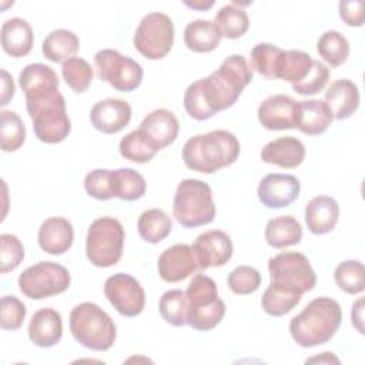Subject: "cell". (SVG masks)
Returning <instances> with one entry per match:
<instances>
[{
    "mask_svg": "<svg viewBox=\"0 0 365 365\" xmlns=\"http://www.w3.org/2000/svg\"><path fill=\"white\" fill-rule=\"evenodd\" d=\"M198 268L192 247L174 244L165 248L158 257L157 269L165 282H178L188 278Z\"/></svg>",
    "mask_w": 365,
    "mask_h": 365,
    "instance_id": "cell-17",
    "label": "cell"
},
{
    "mask_svg": "<svg viewBox=\"0 0 365 365\" xmlns=\"http://www.w3.org/2000/svg\"><path fill=\"white\" fill-rule=\"evenodd\" d=\"M0 145L6 153L19 150L26 140V125L17 113L3 110L0 113Z\"/></svg>",
    "mask_w": 365,
    "mask_h": 365,
    "instance_id": "cell-38",
    "label": "cell"
},
{
    "mask_svg": "<svg viewBox=\"0 0 365 365\" xmlns=\"http://www.w3.org/2000/svg\"><path fill=\"white\" fill-rule=\"evenodd\" d=\"M301 298V294L271 282L262 294L261 307L271 317H282L292 311L299 304Z\"/></svg>",
    "mask_w": 365,
    "mask_h": 365,
    "instance_id": "cell-35",
    "label": "cell"
},
{
    "mask_svg": "<svg viewBox=\"0 0 365 365\" xmlns=\"http://www.w3.org/2000/svg\"><path fill=\"white\" fill-rule=\"evenodd\" d=\"M221 34L214 21L198 19L190 21L184 29L185 46L195 53H210L220 46Z\"/></svg>",
    "mask_w": 365,
    "mask_h": 365,
    "instance_id": "cell-29",
    "label": "cell"
},
{
    "mask_svg": "<svg viewBox=\"0 0 365 365\" xmlns=\"http://www.w3.org/2000/svg\"><path fill=\"white\" fill-rule=\"evenodd\" d=\"M94 64L98 78L107 81L117 91L130 93L140 87L143 81L144 71L140 63L117 50H98L94 56Z\"/></svg>",
    "mask_w": 365,
    "mask_h": 365,
    "instance_id": "cell-12",
    "label": "cell"
},
{
    "mask_svg": "<svg viewBox=\"0 0 365 365\" xmlns=\"http://www.w3.org/2000/svg\"><path fill=\"white\" fill-rule=\"evenodd\" d=\"M33 29L27 20L13 17L1 24V47L9 56H27L33 48Z\"/></svg>",
    "mask_w": 365,
    "mask_h": 365,
    "instance_id": "cell-26",
    "label": "cell"
},
{
    "mask_svg": "<svg viewBox=\"0 0 365 365\" xmlns=\"http://www.w3.org/2000/svg\"><path fill=\"white\" fill-rule=\"evenodd\" d=\"M187 298L181 289L165 291L158 302V309L165 322L173 327H184L187 324Z\"/></svg>",
    "mask_w": 365,
    "mask_h": 365,
    "instance_id": "cell-39",
    "label": "cell"
},
{
    "mask_svg": "<svg viewBox=\"0 0 365 365\" xmlns=\"http://www.w3.org/2000/svg\"><path fill=\"white\" fill-rule=\"evenodd\" d=\"M40 248L51 255H61L73 245L74 230L64 217H50L43 221L37 234Z\"/></svg>",
    "mask_w": 365,
    "mask_h": 365,
    "instance_id": "cell-21",
    "label": "cell"
},
{
    "mask_svg": "<svg viewBox=\"0 0 365 365\" xmlns=\"http://www.w3.org/2000/svg\"><path fill=\"white\" fill-rule=\"evenodd\" d=\"M184 4L188 6V7H191V9H194V10H201V11H204V10H208L210 7H212V6H214V1H212V0H210V1L197 0V1H184Z\"/></svg>",
    "mask_w": 365,
    "mask_h": 365,
    "instance_id": "cell-53",
    "label": "cell"
},
{
    "mask_svg": "<svg viewBox=\"0 0 365 365\" xmlns=\"http://www.w3.org/2000/svg\"><path fill=\"white\" fill-rule=\"evenodd\" d=\"M70 331L80 345L93 351L110 349L117 335L111 317L94 302H81L71 309Z\"/></svg>",
    "mask_w": 365,
    "mask_h": 365,
    "instance_id": "cell-4",
    "label": "cell"
},
{
    "mask_svg": "<svg viewBox=\"0 0 365 365\" xmlns=\"http://www.w3.org/2000/svg\"><path fill=\"white\" fill-rule=\"evenodd\" d=\"M325 103L335 120L349 118L359 107V90L348 78H339L331 83L325 91Z\"/></svg>",
    "mask_w": 365,
    "mask_h": 365,
    "instance_id": "cell-24",
    "label": "cell"
},
{
    "mask_svg": "<svg viewBox=\"0 0 365 365\" xmlns=\"http://www.w3.org/2000/svg\"><path fill=\"white\" fill-rule=\"evenodd\" d=\"M140 237L148 244H158L167 238L173 230L170 215L161 208H150L141 212L137 222Z\"/></svg>",
    "mask_w": 365,
    "mask_h": 365,
    "instance_id": "cell-33",
    "label": "cell"
},
{
    "mask_svg": "<svg viewBox=\"0 0 365 365\" xmlns=\"http://www.w3.org/2000/svg\"><path fill=\"white\" fill-rule=\"evenodd\" d=\"M121 157L130 160L133 163L144 164L150 163L154 155L158 153L141 134L140 130H133L131 133L125 134L118 145Z\"/></svg>",
    "mask_w": 365,
    "mask_h": 365,
    "instance_id": "cell-40",
    "label": "cell"
},
{
    "mask_svg": "<svg viewBox=\"0 0 365 365\" xmlns=\"http://www.w3.org/2000/svg\"><path fill=\"white\" fill-rule=\"evenodd\" d=\"M332 114L322 100L298 101L297 128L307 135H319L329 127Z\"/></svg>",
    "mask_w": 365,
    "mask_h": 365,
    "instance_id": "cell-27",
    "label": "cell"
},
{
    "mask_svg": "<svg viewBox=\"0 0 365 365\" xmlns=\"http://www.w3.org/2000/svg\"><path fill=\"white\" fill-rule=\"evenodd\" d=\"M307 362H327V364L335 362V364H339V359H338L332 352H322V354L318 355V356H314V358L307 359Z\"/></svg>",
    "mask_w": 365,
    "mask_h": 365,
    "instance_id": "cell-52",
    "label": "cell"
},
{
    "mask_svg": "<svg viewBox=\"0 0 365 365\" xmlns=\"http://www.w3.org/2000/svg\"><path fill=\"white\" fill-rule=\"evenodd\" d=\"M362 304H364V299L359 298L354 305H352V312H351V319H352V324L354 327L358 329L359 334H364V327H362Z\"/></svg>",
    "mask_w": 365,
    "mask_h": 365,
    "instance_id": "cell-51",
    "label": "cell"
},
{
    "mask_svg": "<svg viewBox=\"0 0 365 365\" xmlns=\"http://www.w3.org/2000/svg\"><path fill=\"white\" fill-rule=\"evenodd\" d=\"M339 217V205L334 197L317 195L305 205V222L312 234L331 232Z\"/></svg>",
    "mask_w": 365,
    "mask_h": 365,
    "instance_id": "cell-25",
    "label": "cell"
},
{
    "mask_svg": "<svg viewBox=\"0 0 365 365\" xmlns=\"http://www.w3.org/2000/svg\"><path fill=\"white\" fill-rule=\"evenodd\" d=\"M252 81V68L241 54L227 57L220 68L201 78L204 97L214 114L234 106L245 86Z\"/></svg>",
    "mask_w": 365,
    "mask_h": 365,
    "instance_id": "cell-3",
    "label": "cell"
},
{
    "mask_svg": "<svg viewBox=\"0 0 365 365\" xmlns=\"http://www.w3.org/2000/svg\"><path fill=\"white\" fill-rule=\"evenodd\" d=\"M63 78L67 86L77 94L84 93L93 80V68L87 60L81 57H71L63 63Z\"/></svg>",
    "mask_w": 365,
    "mask_h": 365,
    "instance_id": "cell-41",
    "label": "cell"
},
{
    "mask_svg": "<svg viewBox=\"0 0 365 365\" xmlns=\"http://www.w3.org/2000/svg\"><path fill=\"white\" fill-rule=\"evenodd\" d=\"M305 158V147L301 140L292 135L269 141L261 150V160L281 168H297Z\"/></svg>",
    "mask_w": 365,
    "mask_h": 365,
    "instance_id": "cell-23",
    "label": "cell"
},
{
    "mask_svg": "<svg viewBox=\"0 0 365 365\" xmlns=\"http://www.w3.org/2000/svg\"><path fill=\"white\" fill-rule=\"evenodd\" d=\"M314 58L301 50H282L278 63L275 76L279 80L288 81L291 84L299 83L307 77L312 67Z\"/></svg>",
    "mask_w": 365,
    "mask_h": 365,
    "instance_id": "cell-31",
    "label": "cell"
},
{
    "mask_svg": "<svg viewBox=\"0 0 365 365\" xmlns=\"http://www.w3.org/2000/svg\"><path fill=\"white\" fill-rule=\"evenodd\" d=\"M187 324L195 331H211L225 314V302L218 297L215 281L204 274H197L190 281L187 291Z\"/></svg>",
    "mask_w": 365,
    "mask_h": 365,
    "instance_id": "cell-5",
    "label": "cell"
},
{
    "mask_svg": "<svg viewBox=\"0 0 365 365\" xmlns=\"http://www.w3.org/2000/svg\"><path fill=\"white\" fill-rule=\"evenodd\" d=\"M302 238V225L292 215L271 218L265 225V241L272 248L295 245Z\"/></svg>",
    "mask_w": 365,
    "mask_h": 365,
    "instance_id": "cell-28",
    "label": "cell"
},
{
    "mask_svg": "<svg viewBox=\"0 0 365 365\" xmlns=\"http://www.w3.org/2000/svg\"><path fill=\"white\" fill-rule=\"evenodd\" d=\"M71 282L66 267L53 261H40L26 268L19 277L20 291L31 299H43L64 292Z\"/></svg>",
    "mask_w": 365,
    "mask_h": 365,
    "instance_id": "cell-9",
    "label": "cell"
},
{
    "mask_svg": "<svg viewBox=\"0 0 365 365\" xmlns=\"http://www.w3.org/2000/svg\"><path fill=\"white\" fill-rule=\"evenodd\" d=\"M339 17L351 27H361L365 20L362 0H344L339 3Z\"/></svg>",
    "mask_w": 365,
    "mask_h": 365,
    "instance_id": "cell-49",
    "label": "cell"
},
{
    "mask_svg": "<svg viewBox=\"0 0 365 365\" xmlns=\"http://www.w3.org/2000/svg\"><path fill=\"white\" fill-rule=\"evenodd\" d=\"M78 37L67 29L53 30L43 41V56L53 63H64L78 51Z\"/></svg>",
    "mask_w": 365,
    "mask_h": 365,
    "instance_id": "cell-30",
    "label": "cell"
},
{
    "mask_svg": "<svg viewBox=\"0 0 365 365\" xmlns=\"http://www.w3.org/2000/svg\"><path fill=\"white\" fill-rule=\"evenodd\" d=\"M0 245V271L1 274H7L16 269L24 259V247L21 241L13 234H1Z\"/></svg>",
    "mask_w": 365,
    "mask_h": 365,
    "instance_id": "cell-46",
    "label": "cell"
},
{
    "mask_svg": "<svg viewBox=\"0 0 365 365\" xmlns=\"http://www.w3.org/2000/svg\"><path fill=\"white\" fill-rule=\"evenodd\" d=\"M298 101L287 94H274L258 107V121L267 130L279 131L297 128Z\"/></svg>",
    "mask_w": 365,
    "mask_h": 365,
    "instance_id": "cell-16",
    "label": "cell"
},
{
    "mask_svg": "<svg viewBox=\"0 0 365 365\" xmlns=\"http://www.w3.org/2000/svg\"><path fill=\"white\" fill-rule=\"evenodd\" d=\"M317 51L331 67H338L349 56V43L339 31L328 30L318 38Z\"/></svg>",
    "mask_w": 365,
    "mask_h": 365,
    "instance_id": "cell-36",
    "label": "cell"
},
{
    "mask_svg": "<svg viewBox=\"0 0 365 365\" xmlns=\"http://www.w3.org/2000/svg\"><path fill=\"white\" fill-rule=\"evenodd\" d=\"M29 338L38 348H50L60 342L63 336L61 315L53 308L36 311L29 322Z\"/></svg>",
    "mask_w": 365,
    "mask_h": 365,
    "instance_id": "cell-22",
    "label": "cell"
},
{
    "mask_svg": "<svg viewBox=\"0 0 365 365\" xmlns=\"http://www.w3.org/2000/svg\"><path fill=\"white\" fill-rule=\"evenodd\" d=\"M214 24L217 26L221 37L240 38L247 33L250 19L247 11L241 7H237L235 4H225L215 13Z\"/></svg>",
    "mask_w": 365,
    "mask_h": 365,
    "instance_id": "cell-34",
    "label": "cell"
},
{
    "mask_svg": "<svg viewBox=\"0 0 365 365\" xmlns=\"http://www.w3.org/2000/svg\"><path fill=\"white\" fill-rule=\"evenodd\" d=\"M27 113L33 121L36 137L47 144L66 140L71 130V123L66 111V100L58 91L43 100L26 103Z\"/></svg>",
    "mask_w": 365,
    "mask_h": 365,
    "instance_id": "cell-8",
    "label": "cell"
},
{
    "mask_svg": "<svg viewBox=\"0 0 365 365\" xmlns=\"http://www.w3.org/2000/svg\"><path fill=\"white\" fill-rule=\"evenodd\" d=\"M238 138L227 130H212L187 140L182 147L184 164L197 173L212 174L234 164L240 155Z\"/></svg>",
    "mask_w": 365,
    "mask_h": 365,
    "instance_id": "cell-1",
    "label": "cell"
},
{
    "mask_svg": "<svg viewBox=\"0 0 365 365\" xmlns=\"http://www.w3.org/2000/svg\"><path fill=\"white\" fill-rule=\"evenodd\" d=\"M341 322L339 304L332 298L319 297L289 321V334L299 346L312 348L331 341Z\"/></svg>",
    "mask_w": 365,
    "mask_h": 365,
    "instance_id": "cell-2",
    "label": "cell"
},
{
    "mask_svg": "<svg viewBox=\"0 0 365 365\" xmlns=\"http://www.w3.org/2000/svg\"><path fill=\"white\" fill-rule=\"evenodd\" d=\"M131 120V106L121 98L97 101L90 110L93 127L104 134L120 133Z\"/></svg>",
    "mask_w": 365,
    "mask_h": 365,
    "instance_id": "cell-19",
    "label": "cell"
},
{
    "mask_svg": "<svg viewBox=\"0 0 365 365\" xmlns=\"http://www.w3.org/2000/svg\"><path fill=\"white\" fill-rule=\"evenodd\" d=\"M174 43V23L161 11L145 14L134 34V47L148 60L164 58Z\"/></svg>",
    "mask_w": 365,
    "mask_h": 365,
    "instance_id": "cell-11",
    "label": "cell"
},
{
    "mask_svg": "<svg viewBox=\"0 0 365 365\" xmlns=\"http://www.w3.org/2000/svg\"><path fill=\"white\" fill-rule=\"evenodd\" d=\"M86 192L96 200H110L113 198L111 191V170L96 168L90 171L84 178Z\"/></svg>",
    "mask_w": 365,
    "mask_h": 365,
    "instance_id": "cell-48",
    "label": "cell"
},
{
    "mask_svg": "<svg viewBox=\"0 0 365 365\" xmlns=\"http://www.w3.org/2000/svg\"><path fill=\"white\" fill-rule=\"evenodd\" d=\"M282 53V48H279L275 44L271 43H258L252 47L250 57H251V68H254L258 74H261L265 78L274 80L277 78V63Z\"/></svg>",
    "mask_w": 365,
    "mask_h": 365,
    "instance_id": "cell-42",
    "label": "cell"
},
{
    "mask_svg": "<svg viewBox=\"0 0 365 365\" xmlns=\"http://www.w3.org/2000/svg\"><path fill=\"white\" fill-rule=\"evenodd\" d=\"M104 295L123 317H137L145 305V292L140 282L130 274L118 272L104 282Z\"/></svg>",
    "mask_w": 365,
    "mask_h": 365,
    "instance_id": "cell-13",
    "label": "cell"
},
{
    "mask_svg": "<svg viewBox=\"0 0 365 365\" xmlns=\"http://www.w3.org/2000/svg\"><path fill=\"white\" fill-rule=\"evenodd\" d=\"M184 107L187 114L198 121H204L208 120L214 115V113L211 111V108L207 104V100L204 97V91H202V83L201 78L191 83L185 93H184Z\"/></svg>",
    "mask_w": 365,
    "mask_h": 365,
    "instance_id": "cell-44",
    "label": "cell"
},
{
    "mask_svg": "<svg viewBox=\"0 0 365 365\" xmlns=\"http://www.w3.org/2000/svg\"><path fill=\"white\" fill-rule=\"evenodd\" d=\"M173 215L184 228H195L214 221L215 204L211 187L195 178H185L177 185Z\"/></svg>",
    "mask_w": 365,
    "mask_h": 365,
    "instance_id": "cell-6",
    "label": "cell"
},
{
    "mask_svg": "<svg viewBox=\"0 0 365 365\" xmlns=\"http://www.w3.org/2000/svg\"><path fill=\"white\" fill-rule=\"evenodd\" d=\"M147 190L144 177L133 168L111 170V191L113 197L124 201L140 200Z\"/></svg>",
    "mask_w": 365,
    "mask_h": 365,
    "instance_id": "cell-32",
    "label": "cell"
},
{
    "mask_svg": "<svg viewBox=\"0 0 365 365\" xmlns=\"http://www.w3.org/2000/svg\"><path fill=\"white\" fill-rule=\"evenodd\" d=\"M14 91H16V86H14L13 77L6 70H1V101H0L1 107L10 103V100L14 96Z\"/></svg>",
    "mask_w": 365,
    "mask_h": 365,
    "instance_id": "cell-50",
    "label": "cell"
},
{
    "mask_svg": "<svg viewBox=\"0 0 365 365\" xmlns=\"http://www.w3.org/2000/svg\"><path fill=\"white\" fill-rule=\"evenodd\" d=\"M138 130L147 141L160 151L175 141L180 124L173 111L167 108H157L143 118Z\"/></svg>",
    "mask_w": 365,
    "mask_h": 365,
    "instance_id": "cell-20",
    "label": "cell"
},
{
    "mask_svg": "<svg viewBox=\"0 0 365 365\" xmlns=\"http://www.w3.org/2000/svg\"><path fill=\"white\" fill-rule=\"evenodd\" d=\"M19 83L26 96V103L37 101L58 93V77L56 71L46 64H27L20 76Z\"/></svg>",
    "mask_w": 365,
    "mask_h": 365,
    "instance_id": "cell-18",
    "label": "cell"
},
{
    "mask_svg": "<svg viewBox=\"0 0 365 365\" xmlns=\"http://www.w3.org/2000/svg\"><path fill=\"white\" fill-rule=\"evenodd\" d=\"M124 228L117 218L100 217L94 220L87 231L86 255L98 268L115 265L124 248Z\"/></svg>",
    "mask_w": 365,
    "mask_h": 365,
    "instance_id": "cell-7",
    "label": "cell"
},
{
    "mask_svg": "<svg viewBox=\"0 0 365 365\" xmlns=\"http://www.w3.org/2000/svg\"><path fill=\"white\" fill-rule=\"evenodd\" d=\"M26 305L14 295H4L0 301V327L7 331H16L26 318Z\"/></svg>",
    "mask_w": 365,
    "mask_h": 365,
    "instance_id": "cell-45",
    "label": "cell"
},
{
    "mask_svg": "<svg viewBox=\"0 0 365 365\" xmlns=\"http://www.w3.org/2000/svg\"><path fill=\"white\" fill-rule=\"evenodd\" d=\"M301 191V182L291 174H267L258 184V200L268 208H282L292 204Z\"/></svg>",
    "mask_w": 365,
    "mask_h": 365,
    "instance_id": "cell-15",
    "label": "cell"
},
{
    "mask_svg": "<svg viewBox=\"0 0 365 365\" xmlns=\"http://www.w3.org/2000/svg\"><path fill=\"white\" fill-rule=\"evenodd\" d=\"M228 288L237 295H248L255 292L261 285V274L257 268L250 265H240L234 268L227 278Z\"/></svg>",
    "mask_w": 365,
    "mask_h": 365,
    "instance_id": "cell-43",
    "label": "cell"
},
{
    "mask_svg": "<svg viewBox=\"0 0 365 365\" xmlns=\"http://www.w3.org/2000/svg\"><path fill=\"white\" fill-rule=\"evenodd\" d=\"M271 282L298 294H305L317 285V275L308 258L295 251L279 252L268 261Z\"/></svg>",
    "mask_w": 365,
    "mask_h": 365,
    "instance_id": "cell-10",
    "label": "cell"
},
{
    "mask_svg": "<svg viewBox=\"0 0 365 365\" xmlns=\"http://www.w3.org/2000/svg\"><path fill=\"white\" fill-rule=\"evenodd\" d=\"M334 279L339 289L349 295L361 294L365 289V269L358 259H346L336 265Z\"/></svg>",
    "mask_w": 365,
    "mask_h": 365,
    "instance_id": "cell-37",
    "label": "cell"
},
{
    "mask_svg": "<svg viewBox=\"0 0 365 365\" xmlns=\"http://www.w3.org/2000/svg\"><path fill=\"white\" fill-rule=\"evenodd\" d=\"M328 78H329V68L324 63L314 60L312 67L307 74V77L302 78L299 83L292 84V88L301 96H314L327 86Z\"/></svg>",
    "mask_w": 365,
    "mask_h": 365,
    "instance_id": "cell-47",
    "label": "cell"
},
{
    "mask_svg": "<svg viewBox=\"0 0 365 365\" xmlns=\"http://www.w3.org/2000/svg\"><path fill=\"white\" fill-rule=\"evenodd\" d=\"M191 247L200 269L222 267L232 257V241L230 235L221 230L201 232Z\"/></svg>",
    "mask_w": 365,
    "mask_h": 365,
    "instance_id": "cell-14",
    "label": "cell"
}]
</instances>
